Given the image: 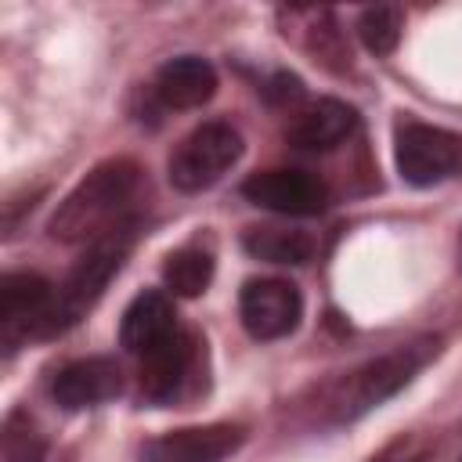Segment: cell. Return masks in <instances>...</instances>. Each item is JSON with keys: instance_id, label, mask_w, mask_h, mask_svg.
<instances>
[{"instance_id": "cell-17", "label": "cell", "mask_w": 462, "mask_h": 462, "mask_svg": "<svg viewBox=\"0 0 462 462\" xmlns=\"http://www.w3.org/2000/svg\"><path fill=\"white\" fill-rule=\"evenodd\" d=\"M401 29H404V14H401V7H393V4L365 7L361 18H357L361 43H365L375 58H386V54L397 51V43H401Z\"/></svg>"}, {"instance_id": "cell-15", "label": "cell", "mask_w": 462, "mask_h": 462, "mask_svg": "<svg viewBox=\"0 0 462 462\" xmlns=\"http://www.w3.org/2000/svg\"><path fill=\"white\" fill-rule=\"evenodd\" d=\"M242 245L249 256L267 260V263H303L314 253V238L307 231L292 227H249L242 235Z\"/></svg>"}, {"instance_id": "cell-11", "label": "cell", "mask_w": 462, "mask_h": 462, "mask_svg": "<svg viewBox=\"0 0 462 462\" xmlns=\"http://www.w3.org/2000/svg\"><path fill=\"white\" fill-rule=\"evenodd\" d=\"M123 379H119V365L108 361V357H79L72 365H65L54 383H51V397L69 408V411H79V408H94L101 401H112L119 393Z\"/></svg>"}, {"instance_id": "cell-19", "label": "cell", "mask_w": 462, "mask_h": 462, "mask_svg": "<svg viewBox=\"0 0 462 462\" xmlns=\"http://www.w3.org/2000/svg\"><path fill=\"white\" fill-rule=\"evenodd\" d=\"M422 458H426V444L415 440V437H401L397 444L383 448L372 462H422Z\"/></svg>"}, {"instance_id": "cell-1", "label": "cell", "mask_w": 462, "mask_h": 462, "mask_svg": "<svg viewBox=\"0 0 462 462\" xmlns=\"http://www.w3.org/2000/svg\"><path fill=\"white\" fill-rule=\"evenodd\" d=\"M141 188V166L134 159H105L97 162L54 209L51 238L58 242H97L112 227L123 224L130 199Z\"/></svg>"}, {"instance_id": "cell-6", "label": "cell", "mask_w": 462, "mask_h": 462, "mask_svg": "<svg viewBox=\"0 0 462 462\" xmlns=\"http://www.w3.org/2000/svg\"><path fill=\"white\" fill-rule=\"evenodd\" d=\"M54 307V285L32 271H11L0 282V343L11 354L25 336H43Z\"/></svg>"}, {"instance_id": "cell-5", "label": "cell", "mask_w": 462, "mask_h": 462, "mask_svg": "<svg viewBox=\"0 0 462 462\" xmlns=\"http://www.w3.org/2000/svg\"><path fill=\"white\" fill-rule=\"evenodd\" d=\"M393 159L408 184L430 188L462 173V137L430 123H401L393 137Z\"/></svg>"}, {"instance_id": "cell-7", "label": "cell", "mask_w": 462, "mask_h": 462, "mask_svg": "<svg viewBox=\"0 0 462 462\" xmlns=\"http://www.w3.org/2000/svg\"><path fill=\"white\" fill-rule=\"evenodd\" d=\"M242 325L253 339H282L303 318V296L285 278H253L238 296Z\"/></svg>"}, {"instance_id": "cell-2", "label": "cell", "mask_w": 462, "mask_h": 462, "mask_svg": "<svg viewBox=\"0 0 462 462\" xmlns=\"http://www.w3.org/2000/svg\"><path fill=\"white\" fill-rule=\"evenodd\" d=\"M437 339H411V343H401L372 361H365L361 368H354L350 375L336 379L328 390H325V401H321V411L328 422H350L372 408H379L383 401H390L397 390H404L419 368L437 357Z\"/></svg>"}, {"instance_id": "cell-16", "label": "cell", "mask_w": 462, "mask_h": 462, "mask_svg": "<svg viewBox=\"0 0 462 462\" xmlns=\"http://www.w3.org/2000/svg\"><path fill=\"white\" fill-rule=\"evenodd\" d=\"M162 282L166 289H173V296H202L206 285L213 282V253L199 242L180 245L166 256L162 263Z\"/></svg>"}, {"instance_id": "cell-12", "label": "cell", "mask_w": 462, "mask_h": 462, "mask_svg": "<svg viewBox=\"0 0 462 462\" xmlns=\"http://www.w3.org/2000/svg\"><path fill=\"white\" fill-rule=\"evenodd\" d=\"M177 332V314L173 303L159 292V289H144L141 296H134V303L123 310V325H119V343L144 357L148 350H155L159 343H166Z\"/></svg>"}, {"instance_id": "cell-18", "label": "cell", "mask_w": 462, "mask_h": 462, "mask_svg": "<svg viewBox=\"0 0 462 462\" xmlns=\"http://www.w3.org/2000/svg\"><path fill=\"white\" fill-rule=\"evenodd\" d=\"M47 458V440L32 426L29 415L11 411L4 419V444H0V462H43Z\"/></svg>"}, {"instance_id": "cell-13", "label": "cell", "mask_w": 462, "mask_h": 462, "mask_svg": "<svg viewBox=\"0 0 462 462\" xmlns=\"http://www.w3.org/2000/svg\"><path fill=\"white\" fill-rule=\"evenodd\" d=\"M155 97L166 108H199L217 94V72L206 58L180 54L155 72Z\"/></svg>"}, {"instance_id": "cell-14", "label": "cell", "mask_w": 462, "mask_h": 462, "mask_svg": "<svg viewBox=\"0 0 462 462\" xmlns=\"http://www.w3.org/2000/svg\"><path fill=\"white\" fill-rule=\"evenodd\" d=\"M354 130H357V112L336 97H321L292 119L289 144L307 148V152H328V148L343 144Z\"/></svg>"}, {"instance_id": "cell-3", "label": "cell", "mask_w": 462, "mask_h": 462, "mask_svg": "<svg viewBox=\"0 0 462 462\" xmlns=\"http://www.w3.org/2000/svg\"><path fill=\"white\" fill-rule=\"evenodd\" d=\"M130 245H134V220H123L119 227H112L108 235H101L97 242H90V249L83 253V260L54 289V307H51V318L43 325V336H54V332L76 325L97 303V296L105 292V285L112 282V274L123 267Z\"/></svg>"}, {"instance_id": "cell-4", "label": "cell", "mask_w": 462, "mask_h": 462, "mask_svg": "<svg viewBox=\"0 0 462 462\" xmlns=\"http://www.w3.org/2000/svg\"><path fill=\"white\" fill-rule=\"evenodd\" d=\"M242 155V137L227 123L195 126L170 155V184L177 191H206Z\"/></svg>"}, {"instance_id": "cell-10", "label": "cell", "mask_w": 462, "mask_h": 462, "mask_svg": "<svg viewBox=\"0 0 462 462\" xmlns=\"http://www.w3.org/2000/svg\"><path fill=\"white\" fill-rule=\"evenodd\" d=\"M195 354H199L195 336L177 328L166 343H159L155 350H148L141 357V393L155 404L173 401L180 393V386L188 383V375H191Z\"/></svg>"}, {"instance_id": "cell-9", "label": "cell", "mask_w": 462, "mask_h": 462, "mask_svg": "<svg viewBox=\"0 0 462 462\" xmlns=\"http://www.w3.org/2000/svg\"><path fill=\"white\" fill-rule=\"evenodd\" d=\"M242 195L253 206H263V209H274V213H285V217H314L328 206V188L318 177L303 173V170L253 173L242 184Z\"/></svg>"}, {"instance_id": "cell-8", "label": "cell", "mask_w": 462, "mask_h": 462, "mask_svg": "<svg viewBox=\"0 0 462 462\" xmlns=\"http://www.w3.org/2000/svg\"><path fill=\"white\" fill-rule=\"evenodd\" d=\"M242 444H245V430L238 422L184 426L152 437L141 448V462H224Z\"/></svg>"}, {"instance_id": "cell-20", "label": "cell", "mask_w": 462, "mask_h": 462, "mask_svg": "<svg viewBox=\"0 0 462 462\" xmlns=\"http://www.w3.org/2000/svg\"><path fill=\"white\" fill-rule=\"evenodd\" d=\"M300 94H303V87H300V79L289 76V72H278V76L263 87V97L274 101V105H292V101H300Z\"/></svg>"}]
</instances>
